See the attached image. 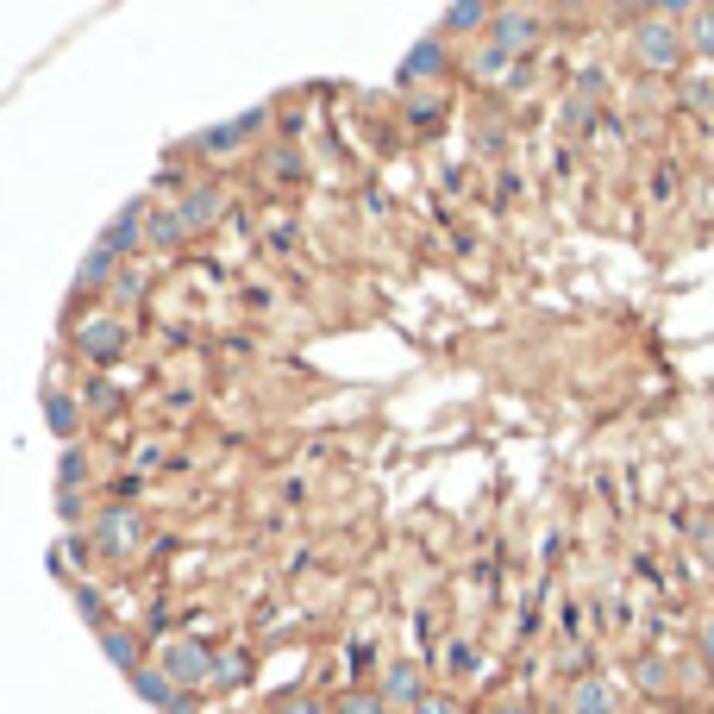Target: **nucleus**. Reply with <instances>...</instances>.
Listing matches in <instances>:
<instances>
[{"label":"nucleus","mask_w":714,"mask_h":714,"mask_svg":"<svg viewBox=\"0 0 714 714\" xmlns=\"http://www.w3.org/2000/svg\"><path fill=\"white\" fill-rule=\"evenodd\" d=\"M151 238H157V245H182V238H188V226H182V213H176V207H163L157 220H151Z\"/></svg>","instance_id":"22"},{"label":"nucleus","mask_w":714,"mask_h":714,"mask_svg":"<svg viewBox=\"0 0 714 714\" xmlns=\"http://www.w3.org/2000/svg\"><path fill=\"white\" fill-rule=\"evenodd\" d=\"M439 76H445V38H420L401 63V82H439Z\"/></svg>","instance_id":"9"},{"label":"nucleus","mask_w":714,"mask_h":714,"mask_svg":"<svg viewBox=\"0 0 714 714\" xmlns=\"http://www.w3.org/2000/svg\"><path fill=\"white\" fill-rule=\"evenodd\" d=\"M633 683L646 689V696H671V689H677V671H671V658H664V652H646V658L633 664Z\"/></svg>","instance_id":"11"},{"label":"nucleus","mask_w":714,"mask_h":714,"mask_svg":"<svg viewBox=\"0 0 714 714\" xmlns=\"http://www.w3.org/2000/svg\"><path fill=\"white\" fill-rule=\"evenodd\" d=\"M44 420H51V433L63 439V445H76V433H82V408L69 401L63 389H44Z\"/></svg>","instance_id":"10"},{"label":"nucleus","mask_w":714,"mask_h":714,"mask_svg":"<svg viewBox=\"0 0 714 714\" xmlns=\"http://www.w3.org/2000/svg\"><path fill=\"white\" fill-rule=\"evenodd\" d=\"M157 671L170 677L176 689H195V683H207V677H213V658L195 646V639H182V646H170V652H163V664H157Z\"/></svg>","instance_id":"5"},{"label":"nucleus","mask_w":714,"mask_h":714,"mask_svg":"<svg viewBox=\"0 0 714 714\" xmlns=\"http://www.w3.org/2000/svg\"><path fill=\"white\" fill-rule=\"evenodd\" d=\"M176 213H182L188 232H207V226L226 213V195H220V188H188V195L176 201Z\"/></svg>","instance_id":"8"},{"label":"nucleus","mask_w":714,"mask_h":714,"mask_svg":"<svg viewBox=\"0 0 714 714\" xmlns=\"http://www.w3.org/2000/svg\"><path fill=\"white\" fill-rule=\"evenodd\" d=\"M426 696H433V689L420 683V664H414V658H395L389 671H383V702H401V708L414 714V708H420Z\"/></svg>","instance_id":"7"},{"label":"nucleus","mask_w":714,"mask_h":714,"mask_svg":"<svg viewBox=\"0 0 714 714\" xmlns=\"http://www.w3.org/2000/svg\"><path fill=\"white\" fill-rule=\"evenodd\" d=\"M633 51L646 69H658V76H671V69L689 57V38H683V19H646V26L633 32Z\"/></svg>","instance_id":"1"},{"label":"nucleus","mask_w":714,"mask_h":714,"mask_svg":"<svg viewBox=\"0 0 714 714\" xmlns=\"http://www.w3.org/2000/svg\"><path fill=\"white\" fill-rule=\"evenodd\" d=\"M332 714H389V702H383V696H370V689H351V696L332 708Z\"/></svg>","instance_id":"24"},{"label":"nucleus","mask_w":714,"mask_h":714,"mask_svg":"<svg viewBox=\"0 0 714 714\" xmlns=\"http://www.w3.org/2000/svg\"><path fill=\"white\" fill-rule=\"evenodd\" d=\"M414 714H464V702H458V696H426Z\"/></svg>","instance_id":"29"},{"label":"nucleus","mask_w":714,"mask_h":714,"mask_svg":"<svg viewBox=\"0 0 714 714\" xmlns=\"http://www.w3.org/2000/svg\"><path fill=\"white\" fill-rule=\"evenodd\" d=\"M589 119H595L589 101H570V107H564V126H570V132H589Z\"/></svg>","instance_id":"28"},{"label":"nucleus","mask_w":714,"mask_h":714,"mask_svg":"<svg viewBox=\"0 0 714 714\" xmlns=\"http://www.w3.org/2000/svg\"><path fill=\"white\" fill-rule=\"evenodd\" d=\"M113 264H119L113 251H88V257H82V270H76V289H101V282L113 276Z\"/></svg>","instance_id":"19"},{"label":"nucleus","mask_w":714,"mask_h":714,"mask_svg":"<svg viewBox=\"0 0 714 714\" xmlns=\"http://www.w3.org/2000/svg\"><path fill=\"white\" fill-rule=\"evenodd\" d=\"M445 119V101L439 94H426V101H408V126H439Z\"/></svg>","instance_id":"25"},{"label":"nucleus","mask_w":714,"mask_h":714,"mask_svg":"<svg viewBox=\"0 0 714 714\" xmlns=\"http://www.w3.org/2000/svg\"><path fill=\"white\" fill-rule=\"evenodd\" d=\"M138 220H145V207L132 201V207H126V213H119V220L107 226V238H101V251H113V257H126V251L138 245Z\"/></svg>","instance_id":"13"},{"label":"nucleus","mask_w":714,"mask_h":714,"mask_svg":"<svg viewBox=\"0 0 714 714\" xmlns=\"http://www.w3.org/2000/svg\"><path fill=\"white\" fill-rule=\"evenodd\" d=\"M683 38H689V51H696V57H708V63H714V7L683 13Z\"/></svg>","instance_id":"14"},{"label":"nucleus","mask_w":714,"mask_h":714,"mask_svg":"<svg viewBox=\"0 0 714 714\" xmlns=\"http://www.w3.org/2000/svg\"><path fill=\"white\" fill-rule=\"evenodd\" d=\"M82 476H88V451H82V445H63V464H57V489H63V495H76V489H82Z\"/></svg>","instance_id":"17"},{"label":"nucleus","mask_w":714,"mask_h":714,"mask_svg":"<svg viewBox=\"0 0 714 714\" xmlns=\"http://www.w3.org/2000/svg\"><path fill=\"white\" fill-rule=\"evenodd\" d=\"M445 671L451 677H476V671H483V652H476L470 639H451V646H445Z\"/></svg>","instance_id":"18"},{"label":"nucleus","mask_w":714,"mask_h":714,"mask_svg":"<svg viewBox=\"0 0 714 714\" xmlns=\"http://www.w3.org/2000/svg\"><path fill=\"white\" fill-rule=\"evenodd\" d=\"M163 408H170V414H188V408H195V389H170V395H163Z\"/></svg>","instance_id":"32"},{"label":"nucleus","mask_w":714,"mask_h":714,"mask_svg":"<svg viewBox=\"0 0 714 714\" xmlns=\"http://www.w3.org/2000/svg\"><path fill=\"white\" fill-rule=\"evenodd\" d=\"M132 689H138V696H145L151 708H170V696H176V683L163 677V671H145V664L132 671Z\"/></svg>","instance_id":"16"},{"label":"nucleus","mask_w":714,"mask_h":714,"mask_svg":"<svg viewBox=\"0 0 714 714\" xmlns=\"http://www.w3.org/2000/svg\"><path fill=\"white\" fill-rule=\"evenodd\" d=\"M489 714H539L533 702H502V708H489Z\"/></svg>","instance_id":"35"},{"label":"nucleus","mask_w":714,"mask_h":714,"mask_svg":"<svg viewBox=\"0 0 714 714\" xmlns=\"http://www.w3.org/2000/svg\"><path fill=\"white\" fill-rule=\"evenodd\" d=\"M101 646H107V658L119 664V671H138V639H132V633L107 627V633H101Z\"/></svg>","instance_id":"20"},{"label":"nucleus","mask_w":714,"mask_h":714,"mask_svg":"<svg viewBox=\"0 0 714 714\" xmlns=\"http://www.w3.org/2000/svg\"><path fill=\"white\" fill-rule=\"evenodd\" d=\"M276 714H332V708H326V702H314V696H289Z\"/></svg>","instance_id":"30"},{"label":"nucleus","mask_w":714,"mask_h":714,"mask_svg":"<svg viewBox=\"0 0 714 714\" xmlns=\"http://www.w3.org/2000/svg\"><path fill=\"white\" fill-rule=\"evenodd\" d=\"M696 652H702V664L714 671V614H708V621H702V633H696Z\"/></svg>","instance_id":"31"},{"label":"nucleus","mask_w":714,"mask_h":714,"mask_svg":"<svg viewBox=\"0 0 714 714\" xmlns=\"http://www.w3.org/2000/svg\"><path fill=\"white\" fill-rule=\"evenodd\" d=\"M558 627H564V639H583V608L564 602V608H558Z\"/></svg>","instance_id":"27"},{"label":"nucleus","mask_w":714,"mask_h":714,"mask_svg":"<svg viewBox=\"0 0 714 714\" xmlns=\"http://www.w3.org/2000/svg\"><path fill=\"white\" fill-rule=\"evenodd\" d=\"M94 533H101L107 552H132V545H138V520H132L126 508H107L101 520H94Z\"/></svg>","instance_id":"12"},{"label":"nucleus","mask_w":714,"mask_h":714,"mask_svg":"<svg viewBox=\"0 0 714 714\" xmlns=\"http://www.w3.org/2000/svg\"><path fill=\"white\" fill-rule=\"evenodd\" d=\"M113 489H119V502H132V495H138V489H145V476H138V470H132V476H119V483H113Z\"/></svg>","instance_id":"33"},{"label":"nucleus","mask_w":714,"mask_h":714,"mask_svg":"<svg viewBox=\"0 0 714 714\" xmlns=\"http://www.w3.org/2000/svg\"><path fill=\"white\" fill-rule=\"evenodd\" d=\"M257 126H270V113H264V107H251V113H238V119H226V126H213V132H201V138H195V151H201V157H232V151L245 145V138H251Z\"/></svg>","instance_id":"3"},{"label":"nucleus","mask_w":714,"mask_h":714,"mask_svg":"<svg viewBox=\"0 0 714 714\" xmlns=\"http://www.w3.org/2000/svg\"><path fill=\"white\" fill-rule=\"evenodd\" d=\"M207 683H220V689H238V683H251V652H220V658H213V677Z\"/></svg>","instance_id":"15"},{"label":"nucleus","mask_w":714,"mask_h":714,"mask_svg":"<svg viewBox=\"0 0 714 714\" xmlns=\"http://www.w3.org/2000/svg\"><path fill=\"white\" fill-rule=\"evenodd\" d=\"M621 696H627V683L621 677H608V671H589L570 683V696H564V714H621Z\"/></svg>","instance_id":"2"},{"label":"nucleus","mask_w":714,"mask_h":714,"mask_svg":"<svg viewBox=\"0 0 714 714\" xmlns=\"http://www.w3.org/2000/svg\"><path fill=\"white\" fill-rule=\"evenodd\" d=\"M82 401H88V414H113V408H119V389H113V383H88Z\"/></svg>","instance_id":"26"},{"label":"nucleus","mask_w":714,"mask_h":714,"mask_svg":"<svg viewBox=\"0 0 714 714\" xmlns=\"http://www.w3.org/2000/svg\"><path fill=\"white\" fill-rule=\"evenodd\" d=\"M76 345L94 357V364H113V357H126V326L107 320V314H94V320L76 326Z\"/></svg>","instance_id":"4"},{"label":"nucleus","mask_w":714,"mask_h":714,"mask_svg":"<svg viewBox=\"0 0 714 714\" xmlns=\"http://www.w3.org/2000/svg\"><path fill=\"white\" fill-rule=\"evenodd\" d=\"M489 19H495V13L483 7V0H464V7L445 13V26H451V32H476V26H489Z\"/></svg>","instance_id":"21"},{"label":"nucleus","mask_w":714,"mask_h":714,"mask_svg":"<svg viewBox=\"0 0 714 714\" xmlns=\"http://www.w3.org/2000/svg\"><path fill=\"white\" fill-rule=\"evenodd\" d=\"M489 26H495V51H502V57H514V51H533V44H539V13H520V7H508V13H495Z\"/></svg>","instance_id":"6"},{"label":"nucleus","mask_w":714,"mask_h":714,"mask_svg":"<svg viewBox=\"0 0 714 714\" xmlns=\"http://www.w3.org/2000/svg\"><path fill=\"white\" fill-rule=\"evenodd\" d=\"M163 714H195V696H188V689H176V696H170V708H163Z\"/></svg>","instance_id":"34"},{"label":"nucleus","mask_w":714,"mask_h":714,"mask_svg":"<svg viewBox=\"0 0 714 714\" xmlns=\"http://www.w3.org/2000/svg\"><path fill=\"white\" fill-rule=\"evenodd\" d=\"M264 176H270L276 188H289V182H301V157H295V151H276V157L264 163Z\"/></svg>","instance_id":"23"},{"label":"nucleus","mask_w":714,"mask_h":714,"mask_svg":"<svg viewBox=\"0 0 714 714\" xmlns=\"http://www.w3.org/2000/svg\"><path fill=\"white\" fill-rule=\"evenodd\" d=\"M621 714H646V708H621Z\"/></svg>","instance_id":"36"}]
</instances>
